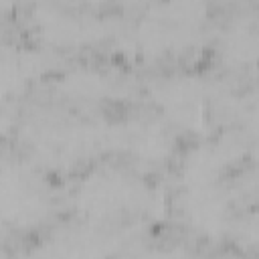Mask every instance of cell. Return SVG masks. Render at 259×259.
<instances>
[{
    "mask_svg": "<svg viewBox=\"0 0 259 259\" xmlns=\"http://www.w3.org/2000/svg\"><path fill=\"white\" fill-rule=\"evenodd\" d=\"M75 219L105 229L140 227L164 214L160 190L121 160H95L71 186Z\"/></svg>",
    "mask_w": 259,
    "mask_h": 259,
    "instance_id": "6da1fadb",
    "label": "cell"
},
{
    "mask_svg": "<svg viewBox=\"0 0 259 259\" xmlns=\"http://www.w3.org/2000/svg\"><path fill=\"white\" fill-rule=\"evenodd\" d=\"M59 63V55L34 47H4L0 42V105L14 103L32 83L53 77Z\"/></svg>",
    "mask_w": 259,
    "mask_h": 259,
    "instance_id": "8fae6325",
    "label": "cell"
},
{
    "mask_svg": "<svg viewBox=\"0 0 259 259\" xmlns=\"http://www.w3.org/2000/svg\"><path fill=\"white\" fill-rule=\"evenodd\" d=\"M67 2L83 10H91V12H103L107 6L115 4V0H67Z\"/></svg>",
    "mask_w": 259,
    "mask_h": 259,
    "instance_id": "4fadbf2b",
    "label": "cell"
},
{
    "mask_svg": "<svg viewBox=\"0 0 259 259\" xmlns=\"http://www.w3.org/2000/svg\"><path fill=\"white\" fill-rule=\"evenodd\" d=\"M214 81L200 71L174 69L148 79L144 89L154 111L178 134L206 136L212 127L210 101Z\"/></svg>",
    "mask_w": 259,
    "mask_h": 259,
    "instance_id": "8992f818",
    "label": "cell"
},
{
    "mask_svg": "<svg viewBox=\"0 0 259 259\" xmlns=\"http://www.w3.org/2000/svg\"><path fill=\"white\" fill-rule=\"evenodd\" d=\"M14 4H16V0H0V16L10 12L14 8Z\"/></svg>",
    "mask_w": 259,
    "mask_h": 259,
    "instance_id": "9a60e30c",
    "label": "cell"
},
{
    "mask_svg": "<svg viewBox=\"0 0 259 259\" xmlns=\"http://www.w3.org/2000/svg\"><path fill=\"white\" fill-rule=\"evenodd\" d=\"M156 0H115V4H119L123 10H127V12H134V10H144L146 6H150V4H154Z\"/></svg>",
    "mask_w": 259,
    "mask_h": 259,
    "instance_id": "5bb4252c",
    "label": "cell"
},
{
    "mask_svg": "<svg viewBox=\"0 0 259 259\" xmlns=\"http://www.w3.org/2000/svg\"><path fill=\"white\" fill-rule=\"evenodd\" d=\"M107 121L57 101L18 117L16 134L26 160L49 174H63L85 168L107 152Z\"/></svg>",
    "mask_w": 259,
    "mask_h": 259,
    "instance_id": "7a4b0ae2",
    "label": "cell"
},
{
    "mask_svg": "<svg viewBox=\"0 0 259 259\" xmlns=\"http://www.w3.org/2000/svg\"><path fill=\"white\" fill-rule=\"evenodd\" d=\"M214 55L219 65L229 73L253 71L257 55V24L253 10H241L221 26L214 34Z\"/></svg>",
    "mask_w": 259,
    "mask_h": 259,
    "instance_id": "7c38bea8",
    "label": "cell"
},
{
    "mask_svg": "<svg viewBox=\"0 0 259 259\" xmlns=\"http://www.w3.org/2000/svg\"><path fill=\"white\" fill-rule=\"evenodd\" d=\"M174 214L184 231L202 243H225L233 239L239 208H243L231 182H208L178 186Z\"/></svg>",
    "mask_w": 259,
    "mask_h": 259,
    "instance_id": "ba28073f",
    "label": "cell"
},
{
    "mask_svg": "<svg viewBox=\"0 0 259 259\" xmlns=\"http://www.w3.org/2000/svg\"><path fill=\"white\" fill-rule=\"evenodd\" d=\"M55 99L77 111H93L132 93V79L119 69L97 63H75L59 67L51 77Z\"/></svg>",
    "mask_w": 259,
    "mask_h": 259,
    "instance_id": "30bf717a",
    "label": "cell"
},
{
    "mask_svg": "<svg viewBox=\"0 0 259 259\" xmlns=\"http://www.w3.org/2000/svg\"><path fill=\"white\" fill-rule=\"evenodd\" d=\"M253 138V132L241 127H223L214 136H202L200 142L178 152L174 160L178 186L227 180L235 170L243 168Z\"/></svg>",
    "mask_w": 259,
    "mask_h": 259,
    "instance_id": "9c48e42d",
    "label": "cell"
},
{
    "mask_svg": "<svg viewBox=\"0 0 259 259\" xmlns=\"http://www.w3.org/2000/svg\"><path fill=\"white\" fill-rule=\"evenodd\" d=\"M208 22V0H156L136 20L121 22L111 49L123 59L182 61L202 51Z\"/></svg>",
    "mask_w": 259,
    "mask_h": 259,
    "instance_id": "3957f363",
    "label": "cell"
},
{
    "mask_svg": "<svg viewBox=\"0 0 259 259\" xmlns=\"http://www.w3.org/2000/svg\"><path fill=\"white\" fill-rule=\"evenodd\" d=\"M121 18L83 10L59 0L36 2L28 14V28L34 45L51 53H81L113 42Z\"/></svg>",
    "mask_w": 259,
    "mask_h": 259,
    "instance_id": "277c9868",
    "label": "cell"
},
{
    "mask_svg": "<svg viewBox=\"0 0 259 259\" xmlns=\"http://www.w3.org/2000/svg\"><path fill=\"white\" fill-rule=\"evenodd\" d=\"M32 2H34V4H36V2H45V0H32Z\"/></svg>",
    "mask_w": 259,
    "mask_h": 259,
    "instance_id": "2e32d148",
    "label": "cell"
},
{
    "mask_svg": "<svg viewBox=\"0 0 259 259\" xmlns=\"http://www.w3.org/2000/svg\"><path fill=\"white\" fill-rule=\"evenodd\" d=\"M57 192L30 160H0V231L28 235L51 223Z\"/></svg>",
    "mask_w": 259,
    "mask_h": 259,
    "instance_id": "5b68a950",
    "label": "cell"
},
{
    "mask_svg": "<svg viewBox=\"0 0 259 259\" xmlns=\"http://www.w3.org/2000/svg\"><path fill=\"white\" fill-rule=\"evenodd\" d=\"M180 134L156 111L127 113L107 121V152L148 174L176 160Z\"/></svg>",
    "mask_w": 259,
    "mask_h": 259,
    "instance_id": "52a82bcc",
    "label": "cell"
}]
</instances>
